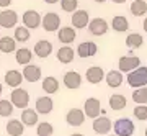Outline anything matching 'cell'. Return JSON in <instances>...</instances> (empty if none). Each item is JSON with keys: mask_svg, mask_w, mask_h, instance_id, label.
I'll list each match as a JSON object with an SVG mask.
<instances>
[{"mask_svg": "<svg viewBox=\"0 0 147 136\" xmlns=\"http://www.w3.org/2000/svg\"><path fill=\"white\" fill-rule=\"evenodd\" d=\"M126 105H127V100H126V97H124V95L113 94L110 97V108H111V110L119 112V110H123Z\"/></svg>", "mask_w": 147, "mask_h": 136, "instance_id": "28", "label": "cell"}, {"mask_svg": "<svg viewBox=\"0 0 147 136\" xmlns=\"http://www.w3.org/2000/svg\"><path fill=\"white\" fill-rule=\"evenodd\" d=\"M41 26L44 28V31H47V33L57 31L59 26H61V16L57 13H54V12H47L46 15L42 16Z\"/></svg>", "mask_w": 147, "mask_h": 136, "instance_id": "4", "label": "cell"}, {"mask_svg": "<svg viewBox=\"0 0 147 136\" xmlns=\"http://www.w3.org/2000/svg\"><path fill=\"white\" fill-rule=\"evenodd\" d=\"M144 135H146V136H147V128H146V133H144Z\"/></svg>", "mask_w": 147, "mask_h": 136, "instance_id": "45", "label": "cell"}, {"mask_svg": "<svg viewBox=\"0 0 147 136\" xmlns=\"http://www.w3.org/2000/svg\"><path fill=\"white\" fill-rule=\"evenodd\" d=\"M127 84L132 89H139V87H146L147 85V67L146 66H139L137 69L131 71L127 74Z\"/></svg>", "mask_w": 147, "mask_h": 136, "instance_id": "1", "label": "cell"}, {"mask_svg": "<svg viewBox=\"0 0 147 136\" xmlns=\"http://www.w3.org/2000/svg\"><path fill=\"white\" fill-rule=\"evenodd\" d=\"M15 59L20 66H28V64H31V59H33L31 49H28V48H20V49H16Z\"/></svg>", "mask_w": 147, "mask_h": 136, "instance_id": "22", "label": "cell"}, {"mask_svg": "<svg viewBox=\"0 0 147 136\" xmlns=\"http://www.w3.org/2000/svg\"><path fill=\"white\" fill-rule=\"evenodd\" d=\"M65 121H67L70 126L77 128V126H82L85 121V112L80 110V108H70L65 115Z\"/></svg>", "mask_w": 147, "mask_h": 136, "instance_id": "12", "label": "cell"}, {"mask_svg": "<svg viewBox=\"0 0 147 136\" xmlns=\"http://www.w3.org/2000/svg\"><path fill=\"white\" fill-rule=\"evenodd\" d=\"M108 30H110V25L105 18H93L88 23V31L93 36H103L108 33Z\"/></svg>", "mask_w": 147, "mask_h": 136, "instance_id": "7", "label": "cell"}, {"mask_svg": "<svg viewBox=\"0 0 147 136\" xmlns=\"http://www.w3.org/2000/svg\"><path fill=\"white\" fill-rule=\"evenodd\" d=\"M10 102L13 103V107L16 108H28V105H30V94H28V90L25 89H20V87H16L13 89V92L10 94Z\"/></svg>", "mask_w": 147, "mask_h": 136, "instance_id": "3", "label": "cell"}, {"mask_svg": "<svg viewBox=\"0 0 147 136\" xmlns=\"http://www.w3.org/2000/svg\"><path fill=\"white\" fill-rule=\"evenodd\" d=\"M57 38L59 41L64 43V44H70V43L75 41V38H77V31H75V28L72 26H62L61 30L57 31Z\"/></svg>", "mask_w": 147, "mask_h": 136, "instance_id": "20", "label": "cell"}, {"mask_svg": "<svg viewBox=\"0 0 147 136\" xmlns=\"http://www.w3.org/2000/svg\"><path fill=\"white\" fill-rule=\"evenodd\" d=\"M110 136H113V135H110ZM115 136H116V135H115Z\"/></svg>", "mask_w": 147, "mask_h": 136, "instance_id": "46", "label": "cell"}, {"mask_svg": "<svg viewBox=\"0 0 147 136\" xmlns=\"http://www.w3.org/2000/svg\"><path fill=\"white\" fill-rule=\"evenodd\" d=\"M111 2H115V3H124L126 0H111Z\"/></svg>", "mask_w": 147, "mask_h": 136, "instance_id": "41", "label": "cell"}, {"mask_svg": "<svg viewBox=\"0 0 147 136\" xmlns=\"http://www.w3.org/2000/svg\"><path fill=\"white\" fill-rule=\"evenodd\" d=\"M62 80H64V85L69 90H75L82 85V75L77 71H69V72H65Z\"/></svg>", "mask_w": 147, "mask_h": 136, "instance_id": "14", "label": "cell"}, {"mask_svg": "<svg viewBox=\"0 0 147 136\" xmlns=\"http://www.w3.org/2000/svg\"><path fill=\"white\" fill-rule=\"evenodd\" d=\"M74 56H75V51H74L70 46H62V48H59V51H57V61L59 63H62V64H70L74 61Z\"/></svg>", "mask_w": 147, "mask_h": 136, "instance_id": "24", "label": "cell"}, {"mask_svg": "<svg viewBox=\"0 0 147 136\" xmlns=\"http://www.w3.org/2000/svg\"><path fill=\"white\" fill-rule=\"evenodd\" d=\"M84 112H85V116H88V118H98L101 113V103L98 99H95V97H90V99L85 100L84 103Z\"/></svg>", "mask_w": 147, "mask_h": 136, "instance_id": "5", "label": "cell"}, {"mask_svg": "<svg viewBox=\"0 0 147 136\" xmlns=\"http://www.w3.org/2000/svg\"><path fill=\"white\" fill-rule=\"evenodd\" d=\"M18 23V13L15 10H2L0 12V28H15Z\"/></svg>", "mask_w": 147, "mask_h": 136, "instance_id": "8", "label": "cell"}, {"mask_svg": "<svg viewBox=\"0 0 147 136\" xmlns=\"http://www.w3.org/2000/svg\"><path fill=\"white\" fill-rule=\"evenodd\" d=\"M0 51L10 54V52L16 51V39L11 36H2L0 38Z\"/></svg>", "mask_w": 147, "mask_h": 136, "instance_id": "27", "label": "cell"}, {"mask_svg": "<svg viewBox=\"0 0 147 136\" xmlns=\"http://www.w3.org/2000/svg\"><path fill=\"white\" fill-rule=\"evenodd\" d=\"M70 136H84V135H80V133H74V135H70Z\"/></svg>", "mask_w": 147, "mask_h": 136, "instance_id": "43", "label": "cell"}, {"mask_svg": "<svg viewBox=\"0 0 147 136\" xmlns=\"http://www.w3.org/2000/svg\"><path fill=\"white\" fill-rule=\"evenodd\" d=\"M13 103H11L10 100H0V116H10L11 113H13Z\"/></svg>", "mask_w": 147, "mask_h": 136, "instance_id": "35", "label": "cell"}, {"mask_svg": "<svg viewBox=\"0 0 147 136\" xmlns=\"http://www.w3.org/2000/svg\"><path fill=\"white\" fill-rule=\"evenodd\" d=\"M132 100L137 105H147V85L146 87H139L132 92Z\"/></svg>", "mask_w": 147, "mask_h": 136, "instance_id": "33", "label": "cell"}, {"mask_svg": "<svg viewBox=\"0 0 147 136\" xmlns=\"http://www.w3.org/2000/svg\"><path fill=\"white\" fill-rule=\"evenodd\" d=\"M23 79L25 80H28V82H31V84H34V82H38L39 79H41V67L39 66H36V64H28V66H25L23 67Z\"/></svg>", "mask_w": 147, "mask_h": 136, "instance_id": "13", "label": "cell"}, {"mask_svg": "<svg viewBox=\"0 0 147 136\" xmlns=\"http://www.w3.org/2000/svg\"><path fill=\"white\" fill-rule=\"evenodd\" d=\"M51 52H53V43L47 41V39H39L34 44V54H36L38 58H41V59L49 58Z\"/></svg>", "mask_w": 147, "mask_h": 136, "instance_id": "19", "label": "cell"}, {"mask_svg": "<svg viewBox=\"0 0 147 136\" xmlns=\"http://www.w3.org/2000/svg\"><path fill=\"white\" fill-rule=\"evenodd\" d=\"M21 123L25 126H34L38 125V118H39V113L33 108H25L21 112Z\"/></svg>", "mask_w": 147, "mask_h": 136, "instance_id": "21", "label": "cell"}, {"mask_svg": "<svg viewBox=\"0 0 147 136\" xmlns=\"http://www.w3.org/2000/svg\"><path fill=\"white\" fill-rule=\"evenodd\" d=\"M79 7V0H61V8L67 13H74Z\"/></svg>", "mask_w": 147, "mask_h": 136, "instance_id": "36", "label": "cell"}, {"mask_svg": "<svg viewBox=\"0 0 147 136\" xmlns=\"http://www.w3.org/2000/svg\"><path fill=\"white\" fill-rule=\"evenodd\" d=\"M2 92H3V87H2V84H0V95H2Z\"/></svg>", "mask_w": 147, "mask_h": 136, "instance_id": "44", "label": "cell"}, {"mask_svg": "<svg viewBox=\"0 0 147 136\" xmlns=\"http://www.w3.org/2000/svg\"><path fill=\"white\" fill-rule=\"evenodd\" d=\"M93 131L96 135H108L113 128V123L108 116H98V118H95L93 120V125H92Z\"/></svg>", "mask_w": 147, "mask_h": 136, "instance_id": "11", "label": "cell"}, {"mask_svg": "<svg viewBox=\"0 0 147 136\" xmlns=\"http://www.w3.org/2000/svg\"><path fill=\"white\" fill-rule=\"evenodd\" d=\"M142 26H144V31L147 33V16H146V20H144V23H142Z\"/></svg>", "mask_w": 147, "mask_h": 136, "instance_id": "40", "label": "cell"}, {"mask_svg": "<svg viewBox=\"0 0 147 136\" xmlns=\"http://www.w3.org/2000/svg\"><path fill=\"white\" fill-rule=\"evenodd\" d=\"M54 133V126L47 121H41L36 125V135L38 136H53Z\"/></svg>", "mask_w": 147, "mask_h": 136, "instance_id": "34", "label": "cell"}, {"mask_svg": "<svg viewBox=\"0 0 147 136\" xmlns=\"http://www.w3.org/2000/svg\"><path fill=\"white\" fill-rule=\"evenodd\" d=\"M123 72L121 71H110V72L105 75V80L106 84H108V87H111V89H118L121 84H123Z\"/></svg>", "mask_w": 147, "mask_h": 136, "instance_id": "23", "label": "cell"}, {"mask_svg": "<svg viewBox=\"0 0 147 136\" xmlns=\"http://www.w3.org/2000/svg\"><path fill=\"white\" fill-rule=\"evenodd\" d=\"M13 38L16 39V43H26L31 38V33H30V30H28L26 26H16Z\"/></svg>", "mask_w": 147, "mask_h": 136, "instance_id": "32", "label": "cell"}, {"mask_svg": "<svg viewBox=\"0 0 147 136\" xmlns=\"http://www.w3.org/2000/svg\"><path fill=\"white\" fill-rule=\"evenodd\" d=\"M11 0H0V7L2 8H7V7H10Z\"/></svg>", "mask_w": 147, "mask_h": 136, "instance_id": "38", "label": "cell"}, {"mask_svg": "<svg viewBox=\"0 0 147 136\" xmlns=\"http://www.w3.org/2000/svg\"><path fill=\"white\" fill-rule=\"evenodd\" d=\"M77 54H79L80 58H92L95 56L96 52H98V46H96V43L93 41H85V43H80L79 46H77Z\"/></svg>", "mask_w": 147, "mask_h": 136, "instance_id": "16", "label": "cell"}, {"mask_svg": "<svg viewBox=\"0 0 147 136\" xmlns=\"http://www.w3.org/2000/svg\"><path fill=\"white\" fill-rule=\"evenodd\" d=\"M54 108V102L51 97H47V95H44V97H39V99L36 100V103H34V110L39 113V115H47V113H51Z\"/></svg>", "mask_w": 147, "mask_h": 136, "instance_id": "15", "label": "cell"}, {"mask_svg": "<svg viewBox=\"0 0 147 136\" xmlns=\"http://www.w3.org/2000/svg\"><path fill=\"white\" fill-rule=\"evenodd\" d=\"M42 90H44L47 95L56 94V92L59 90V80L56 77H53V75L42 79Z\"/></svg>", "mask_w": 147, "mask_h": 136, "instance_id": "29", "label": "cell"}, {"mask_svg": "<svg viewBox=\"0 0 147 136\" xmlns=\"http://www.w3.org/2000/svg\"><path fill=\"white\" fill-rule=\"evenodd\" d=\"M129 10L134 16H144L147 13V2L146 0H134L129 7Z\"/></svg>", "mask_w": 147, "mask_h": 136, "instance_id": "30", "label": "cell"}, {"mask_svg": "<svg viewBox=\"0 0 147 136\" xmlns=\"http://www.w3.org/2000/svg\"><path fill=\"white\" fill-rule=\"evenodd\" d=\"M111 28L118 33H124V31L129 30V21H127L126 16L116 15V16H113V20H111Z\"/></svg>", "mask_w": 147, "mask_h": 136, "instance_id": "25", "label": "cell"}, {"mask_svg": "<svg viewBox=\"0 0 147 136\" xmlns=\"http://www.w3.org/2000/svg\"><path fill=\"white\" fill-rule=\"evenodd\" d=\"M105 71L100 66H92V67L87 69V74H85V77L90 84H100L101 80H105Z\"/></svg>", "mask_w": 147, "mask_h": 136, "instance_id": "17", "label": "cell"}, {"mask_svg": "<svg viewBox=\"0 0 147 136\" xmlns=\"http://www.w3.org/2000/svg\"><path fill=\"white\" fill-rule=\"evenodd\" d=\"M5 128H7V133L10 136H21L23 131H25V125L21 123V120H16V118L8 121Z\"/></svg>", "mask_w": 147, "mask_h": 136, "instance_id": "26", "label": "cell"}, {"mask_svg": "<svg viewBox=\"0 0 147 136\" xmlns=\"http://www.w3.org/2000/svg\"><path fill=\"white\" fill-rule=\"evenodd\" d=\"M41 20L42 16L36 10H26L23 13V16H21V21H23V25L26 26L28 30H36L38 26L41 25Z\"/></svg>", "mask_w": 147, "mask_h": 136, "instance_id": "9", "label": "cell"}, {"mask_svg": "<svg viewBox=\"0 0 147 136\" xmlns=\"http://www.w3.org/2000/svg\"><path fill=\"white\" fill-rule=\"evenodd\" d=\"M113 130H115L116 136H132L134 135V123L129 118H118V120L113 123Z\"/></svg>", "mask_w": 147, "mask_h": 136, "instance_id": "2", "label": "cell"}, {"mask_svg": "<svg viewBox=\"0 0 147 136\" xmlns=\"http://www.w3.org/2000/svg\"><path fill=\"white\" fill-rule=\"evenodd\" d=\"M70 21H72V26L75 28V30H82V28H85V26H88V23H90L88 12L87 10H75L72 13Z\"/></svg>", "mask_w": 147, "mask_h": 136, "instance_id": "10", "label": "cell"}, {"mask_svg": "<svg viewBox=\"0 0 147 136\" xmlns=\"http://www.w3.org/2000/svg\"><path fill=\"white\" fill-rule=\"evenodd\" d=\"M132 113H134V116H136L137 120L146 121L147 120V105H137Z\"/></svg>", "mask_w": 147, "mask_h": 136, "instance_id": "37", "label": "cell"}, {"mask_svg": "<svg viewBox=\"0 0 147 136\" xmlns=\"http://www.w3.org/2000/svg\"><path fill=\"white\" fill-rule=\"evenodd\" d=\"M44 2H46V3H49V5H53V3H57L59 0H44Z\"/></svg>", "mask_w": 147, "mask_h": 136, "instance_id": "39", "label": "cell"}, {"mask_svg": "<svg viewBox=\"0 0 147 136\" xmlns=\"http://www.w3.org/2000/svg\"><path fill=\"white\" fill-rule=\"evenodd\" d=\"M144 44V38L139 35V33H129L126 38V46L131 48V49H136V48H141Z\"/></svg>", "mask_w": 147, "mask_h": 136, "instance_id": "31", "label": "cell"}, {"mask_svg": "<svg viewBox=\"0 0 147 136\" xmlns=\"http://www.w3.org/2000/svg\"><path fill=\"white\" fill-rule=\"evenodd\" d=\"M118 66H119L121 72L129 74L131 71H134V69H137L141 66V59L137 58V56H132V54L123 56V58H119V61H118Z\"/></svg>", "mask_w": 147, "mask_h": 136, "instance_id": "6", "label": "cell"}, {"mask_svg": "<svg viewBox=\"0 0 147 136\" xmlns=\"http://www.w3.org/2000/svg\"><path fill=\"white\" fill-rule=\"evenodd\" d=\"M95 2H98V3H105L106 0H95Z\"/></svg>", "mask_w": 147, "mask_h": 136, "instance_id": "42", "label": "cell"}, {"mask_svg": "<svg viewBox=\"0 0 147 136\" xmlns=\"http://www.w3.org/2000/svg\"><path fill=\"white\" fill-rule=\"evenodd\" d=\"M25 79H23V74L20 71H16V69H10V71H7L5 72V84L11 89H16V87H20L21 82H23Z\"/></svg>", "mask_w": 147, "mask_h": 136, "instance_id": "18", "label": "cell"}]
</instances>
